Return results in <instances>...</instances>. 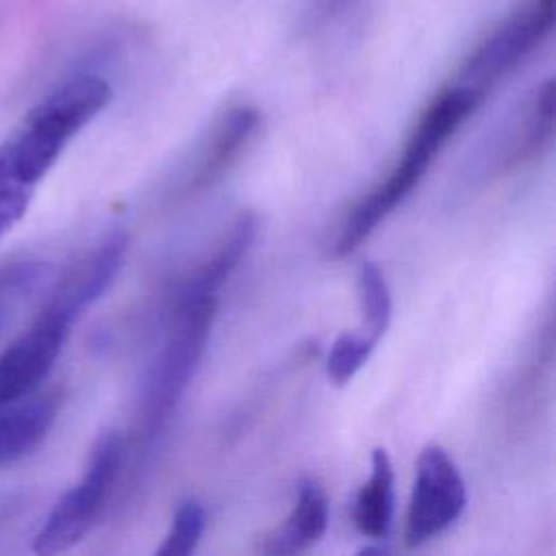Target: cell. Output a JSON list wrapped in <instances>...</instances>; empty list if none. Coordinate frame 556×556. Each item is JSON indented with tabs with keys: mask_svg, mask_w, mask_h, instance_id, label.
<instances>
[{
	"mask_svg": "<svg viewBox=\"0 0 556 556\" xmlns=\"http://www.w3.org/2000/svg\"><path fill=\"white\" fill-rule=\"evenodd\" d=\"M374 348H376V341H371L365 332L339 334L330 345L328 361H326V374L332 380V384L337 387L348 384L367 363Z\"/></svg>",
	"mask_w": 556,
	"mask_h": 556,
	"instance_id": "obj_17",
	"label": "cell"
},
{
	"mask_svg": "<svg viewBox=\"0 0 556 556\" xmlns=\"http://www.w3.org/2000/svg\"><path fill=\"white\" fill-rule=\"evenodd\" d=\"M39 271H41V267L35 265V263H17V265L0 269V300L7 293H11L15 289H22L24 285L33 282Z\"/></svg>",
	"mask_w": 556,
	"mask_h": 556,
	"instance_id": "obj_19",
	"label": "cell"
},
{
	"mask_svg": "<svg viewBox=\"0 0 556 556\" xmlns=\"http://www.w3.org/2000/svg\"><path fill=\"white\" fill-rule=\"evenodd\" d=\"M206 526V513L204 506L198 500H185L172 519L169 532L163 539V545L156 549L159 556H187L191 554Z\"/></svg>",
	"mask_w": 556,
	"mask_h": 556,
	"instance_id": "obj_18",
	"label": "cell"
},
{
	"mask_svg": "<svg viewBox=\"0 0 556 556\" xmlns=\"http://www.w3.org/2000/svg\"><path fill=\"white\" fill-rule=\"evenodd\" d=\"M33 193L35 185L15 169L0 146V239L26 215Z\"/></svg>",
	"mask_w": 556,
	"mask_h": 556,
	"instance_id": "obj_16",
	"label": "cell"
},
{
	"mask_svg": "<svg viewBox=\"0 0 556 556\" xmlns=\"http://www.w3.org/2000/svg\"><path fill=\"white\" fill-rule=\"evenodd\" d=\"M393 519V465L387 450L376 447L371 454V473L358 489L352 521L356 530L371 539L382 541L389 534Z\"/></svg>",
	"mask_w": 556,
	"mask_h": 556,
	"instance_id": "obj_13",
	"label": "cell"
},
{
	"mask_svg": "<svg viewBox=\"0 0 556 556\" xmlns=\"http://www.w3.org/2000/svg\"><path fill=\"white\" fill-rule=\"evenodd\" d=\"M552 26L554 0L523 2L471 50L456 74V83L486 93L549 35Z\"/></svg>",
	"mask_w": 556,
	"mask_h": 556,
	"instance_id": "obj_5",
	"label": "cell"
},
{
	"mask_svg": "<svg viewBox=\"0 0 556 556\" xmlns=\"http://www.w3.org/2000/svg\"><path fill=\"white\" fill-rule=\"evenodd\" d=\"M111 85L98 74H78L56 87L0 143L15 169L37 187L70 139L109 102Z\"/></svg>",
	"mask_w": 556,
	"mask_h": 556,
	"instance_id": "obj_1",
	"label": "cell"
},
{
	"mask_svg": "<svg viewBox=\"0 0 556 556\" xmlns=\"http://www.w3.org/2000/svg\"><path fill=\"white\" fill-rule=\"evenodd\" d=\"M456 130L458 119L450 109L434 102L424 109L404 146L402 159L380 185L352 206L341 222L332 241V256L343 258L352 254L378 228V224L417 187L437 152Z\"/></svg>",
	"mask_w": 556,
	"mask_h": 556,
	"instance_id": "obj_2",
	"label": "cell"
},
{
	"mask_svg": "<svg viewBox=\"0 0 556 556\" xmlns=\"http://www.w3.org/2000/svg\"><path fill=\"white\" fill-rule=\"evenodd\" d=\"M465 504V480L456 463L439 443L426 445L417 460L406 510V547H417L445 532L460 517Z\"/></svg>",
	"mask_w": 556,
	"mask_h": 556,
	"instance_id": "obj_6",
	"label": "cell"
},
{
	"mask_svg": "<svg viewBox=\"0 0 556 556\" xmlns=\"http://www.w3.org/2000/svg\"><path fill=\"white\" fill-rule=\"evenodd\" d=\"M126 248V232H109L102 241H98L93 250H89L67 269L43 308H50L74 324L83 315V311L100 300L102 293L111 287L124 263Z\"/></svg>",
	"mask_w": 556,
	"mask_h": 556,
	"instance_id": "obj_8",
	"label": "cell"
},
{
	"mask_svg": "<svg viewBox=\"0 0 556 556\" xmlns=\"http://www.w3.org/2000/svg\"><path fill=\"white\" fill-rule=\"evenodd\" d=\"M258 124V111L248 104L230 106L222 113L182 182V195H195L219 182L241 159Z\"/></svg>",
	"mask_w": 556,
	"mask_h": 556,
	"instance_id": "obj_9",
	"label": "cell"
},
{
	"mask_svg": "<svg viewBox=\"0 0 556 556\" xmlns=\"http://www.w3.org/2000/svg\"><path fill=\"white\" fill-rule=\"evenodd\" d=\"M348 0H317V4H319V11L324 13V15H328V13H332V11H337L339 7H343Z\"/></svg>",
	"mask_w": 556,
	"mask_h": 556,
	"instance_id": "obj_20",
	"label": "cell"
},
{
	"mask_svg": "<svg viewBox=\"0 0 556 556\" xmlns=\"http://www.w3.org/2000/svg\"><path fill=\"white\" fill-rule=\"evenodd\" d=\"M215 308V295L178 302L176 321L163 350L148 369L141 391V424L148 432H156L167 424L191 384L206 350Z\"/></svg>",
	"mask_w": 556,
	"mask_h": 556,
	"instance_id": "obj_3",
	"label": "cell"
},
{
	"mask_svg": "<svg viewBox=\"0 0 556 556\" xmlns=\"http://www.w3.org/2000/svg\"><path fill=\"white\" fill-rule=\"evenodd\" d=\"M554 130V83H543L523 117V126L517 137L510 141L508 152L502 156V169H513L528 159L536 156L552 139Z\"/></svg>",
	"mask_w": 556,
	"mask_h": 556,
	"instance_id": "obj_14",
	"label": "cell"
},
{
	"mask_svg": "<svg viewBox=\"0 0 556 556\" xmlns=\"http://www.w3.org/2000/svg\"><path fill=\"white\" fill-rule=\"evenodd\" d=\"M328 528V497L317 480H302L287 519L265 536L263 554H295L313 547Z\"/></svg>",
	"mask_w": 556,
	"mask_h": 556,
	"instance_id": "obj_11",
	"label": "cell"
},
{
	"mask_svg": "<svg viewBox=\"0 0 556 556\" xmlns=\"http://www.w3.org/2000/svg\"><path fill=\"white\" fill-rule=\"evenodd\" d=\"M59 410V393L33 391L0 402V467L28 456L50 432Z\"/></svg>",
	"mask_w": 556,
	"mask_h": 556,
	"instance_id": "obj_10",
	"label": "cell"
},
{
	"mask_svg": "<svg viewBox=\"0 0 556 556\" xmlns=\"http://www.w3.org/2000/svg\"><path fill=\"white\" fill-rule=\"evenodd\" d=\"M122 456L124 443L119 432H102L89 454L80 480L59 497L35 534L33 552L43 556L59 554L85 539L113 491L122 467Z\"/></svg>",
	"mask_w": 556,
	"mask_h": 556,
	"instance_id": "obj_4",
	"label": "cell"
},
{
	"mask_svg": "<svg viewBox=\"0 0 556 556\" xmlns=\"http://www.w3.org/2000/svg\"><path fill=\"white\" fill-rule=\"evenodd\" d=\"M72 321L50 308H41L33 326L0 354V402L37 391L54 367Z\"/></svg>",
	"mask_w": 556,
	"mask_h": 556,
	"instance_id": "obj_7",
	"label": "cell"
},
{
	"mask_svg": "<svg viewBox=\"0 0 556 556\" xmlns=\"http://www.w3.org/2000/svg\"><path fill=\"white\" fill-rule=\"evenodd\" d=\"M256 237V215L245 211L239 213L232 222L228 235L219 243V248L208 256L204 265H200L182 285L178 302L195 300L204 295H215V291L228 280V276L237 269L245 252L250 250Z\"/></svg>",
	"mask_w": 556,
	"mask_h": 556,
	"instance_id": "obj_12",
	"label": "cell"
},
{
	"mask_svg": "<svg viewBox=\"0 0 556 556\" xmlns=\"http://www.w3.org/2000/svg\"><path fill=\"white\" fill-rule=\"evenodd\" d=\"M356 289H358V302L363 311V332L378 343L389 328L393 306H391L389 285L382 271L371 261H365L358 267Z\"/></svg>",
	"mask_w": 556,
	"mask_h": 556,
	"instance_id": "obj_15",
	"label": "cell"
},
{
	"mask_svg": "<svg viewBox=\"0 0 556 556\" xmlns=\"http://www.w3.org/2000/svg\"><path fill=\"white\" fill-rule=\"evenodd\" d=\"M382 552H387V547H382V545H376V547H363V549H358V554H382Z\"/></svg>",
	"mask_w": 556,
	"mask_h": 556,
	"instance_id": "obj_21",
	"label": "cell"
}]
</instances>
